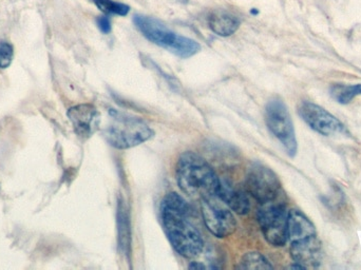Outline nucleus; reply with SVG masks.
Here are the masks:
<instances>
[{"mask_svg":"<svg viewBox=\"0 0 361 270\" xmlns=\"http://www.w3.org/2000/svg\"><path fill=\"white\" fill-rule=\"evenodd\" d=\"M330 93L335 101L347 105L361 95V85H334L331 87Z\"/></svg>","mask_w":361,"mask_h":270,"instance_id":"obj_16","label":"nucleus"},{"mask_svg":"<svg viewBox=\"0 0 361 270\" xmlns=\"http://www.w3.org/2000/svg\"><path fill=\"white\" fill-rule=\"evenodd\" d=\"M118 242L123 254H129L130 248V223H129L128 211L124 204L120 202L118 209Z\"/></svg>","mask_w":361,"mask_h":270,"instance_id":"obj_15","label":"nucleus"},{"mask_svg":"<svg viewBox=\"0 0 361 270\" xmlns=\"http://www.w3.org/2000/svg\"><path fill=\"white\" fill-rule=\"evenodd\" d=\"M95 6L105 13V14L120 15V16H126L129 13V8L127 4H121V2L114 1V0H92Z\"/></svg>","mask_w":361,"mask_h":270,"instance_id":"obj_18","label":"nucleus"},{"mask_svg":"<svg viewBox=\"0 0 361 270\" xmlns=\"http://www.w3.org/2000/svg\"><path fill=\"white\" fill-rule=\"evenodd\" d=\"M246 191L260 204L275 201L281 190L277 174L261 163H254L247 170Z\"/></svg>","mask_w":361,"mask_h":270,"instance_id":"obj_7","label":"nucleus"},{"mask_svg":"<svg viewBox=\"0 0 361 270\" xmlns=\"http://www.w3.org/2000/svg\"><path fill=\"white\" fill-rule=\"evenodd\" d=\"M288 211L282 203L261 204L257 212V220L260 225L264 239L273 246H284L288 241Z\"/></svg>","mask_w":361,"mask_h":270,"instance_id":"obj_5","label":"nucleus"},{"mask_svg":"<svg viewBox=\"0 0 361 270\" xmlns=\"http://www.w3.org/2000/svg\"><path fill=\"white\" fill-rule=\"evenodd\" d=\"M133 23L148 40L166 49L180 59H189L197 54L201 49L195 40L178 35L171 31L162 21L154 17L135 15Z\"/></svg>","mask_w":361,"mask_h":270,"instance_id":"obj_3","label":"nucleus"},{"mask_svg":"<svg viewBox=\"0 0 361 270\" xmlns=\"http://www.w3.org/2000/svg\"><path fill=\"white\" fill-rule=\"evenodd\" d=\"M265 122L271 133L283 145L290 157L297 153V140L294 124L286 104L279 99H274L265 108Z\"/></svg>","mask_w":361,"mask_h":270,"instance_id":"obj_6","label":"nucleus"},{"mask_svg":"<svg viewBox=\"0 0 361 270\" xmlns=\"http://www.w3.org/2000/svg\"><path fill=\"white\" fill-rule=\"evenodd\" d=\"M13 47L8 42H0V69H6L12 63Z\"/></svg>","mask_w":361,"mask_h":270,"instance_id":"obj_19","label":"nucleus"},{"mask_svg":"<svg viewBox=\"0 0 361 270\" xmlns=\"http://www.w3.org/2000/svg\"><path fill=\"white\" fill-rule=\"evenodd\" d=\"M298 112L301 118L320 135L329 136L347 133L345 125L338 118L311 102H302Z\"/></svg>","mask_w":361,"mask_h":270,"instance_id":"obj_9","label":"nucleus"},{"mask_svg":"<svg viewBox=\"0 0 361 270\" xmlns=\"http://www.w3.org/2000/svg\"><path fill=\"white\" fill-rule=\"evenodd\" d=\"M208 25L216 35L226 37L233 35L239 29L240 20L231 13L218 10L208 17Z\"/></svg>","mask_w":361,"mask_h":270,"instance_id":"obj_14","label":"nucleus"},{"mask_svg":"<svg viewBox=\"0 0 361 270\" xmlns=\"http://www.w3.org/2000/svg\"><path fill=\"white\" fill-rule=\"evenodd\" d=\"M104 135L110 146L124 150L147 142L154 133L140 118L111 109L109 111V124Z\"/></svg>","mask_w":361,"mask_h":270,"instance_id":"obj_4","label":"nucleus"},{"mask_svg":"<svg viewBox=\"0 0 361 270\" xmlns=\"http://www.w3.org/2000/svg\"><path fill=\"white\" fill-rule=\"evenodd\" d=\"M189 269H205V266H204V265H201V264H191V265H189Z\"/></svg>","mask_w":361,"mask_h":270,"instance_id":"obj_21","label":"nucleus"},{"mask_svg":"<svg viewBox=\"0 0 361 270\" xmlns=\"http://www.w3.org/2000/svg\"><path fill=\"white\" fill-rule=\"evenodd\" d=\"M201 212L206 228L214 237L226 238L237 229V220L228 207L216 197L202 200Z\"/></svg>","mask_w":361,"mask_h":270,"instance_id":"obj_8","label":"nucleus"},{"mask_svg":"<svg viewBox=\"0 0 361 270\" xmlns=\"http://www.w3.org/2000/svg\"><path fill=\"white\" fill-rule=\"evenodd\" d=\"M288 235L290 242L316 235L313 223L299 210L288 211Z\"/></svg>","mask_w":361,"mask_h":270,"instance_id":"obj_13","label":"nucleus"},{"mask_svg":"<svg viewBox=\"0 0 361 270\" xmlns=\"http://www.w3.org/2000/svg\"><path fill=\"white\" fill-rule=\"evenodd\" d=\"M290 257L305 269L316 267L322 259V243L316 235L290 242Z\"/></svg>","mask_w":361,"mask_h":270,"instance_id":"obj_11","label":"nucleus"},{"mask_svg":"<svg viewBox=\"0 0 361 270\" xmlns=\"http://www.w3.org/2000/svg\"><path fill=\"white\" fill-rule=\"evenodd\" d=\"M97 25H99V30H101L104 34H108L111 32V19H110V17L107 16V15L97 17Z\"/></svg>","mask_w":361,"mask_h":270,"instance_id":"obj_20","label":"nucleus"},{"mask_svg":"<svg viewBox=\"0 0 361 270\" xmlns=\"http://www.w3.org/2000/svg\"><path fill=\"white\" fill-rule=\"evenodd\" d=\"M68 118L73 125L76 135L82 138L90 137L99 129L101 122L97 108L89 104L70 108Z\"/></svg>","mask_w":361,"mask_h":270,"instance_id":"obj_10","label":"nucleus"},{"mask_svg":"<svg viewBox=\"0 0 361 270\" xmlns=\"http://www.w3.org/2000/svg\"><path fill=\"white\" fill-rule=\"evenodd\" d=\"M237 269L244 270L273 269V266L263 254H259V252H248L241 259Z\"/></svg>","mask_w":361,"mask_h":270,"instance_id":"obj_17","label":"nucleus"},{"mask_svg":"<svg viewBox=\"0 0 361 270\" xmlns=\"http://www.w3.org/2000/svg\"><path fill=\"white\" fill-rule=\"evenodd\" d=\"M176 178L183 193L199 201L216 197L221 182L212 166L191 151L180 155L176 166Z\"/></svg>","mask_w":361,"mask_h":270,"instance_id":"obj_2","label":"nucleus"},{"mask_svg":"<svg viewBox=\"0 0 361 270\" xmlns=\"http://www.w3.org/2000/svg\"><path fill=\"white\" fill-rule=\"evenodd\" d=\"M163 227L180 256L195 258L204 250L201 231L195 225L192 210L178 193H169L161 204Z\"/></svg>","mask_w":361,"mask_h":270,"instance_id":"obj_1","label":"nucleus"},{"mask_svg":"<svg viewBox=\"0 0 361 270\" xmlns=\"http://www.w3.org/2000/svg\"><path fill=\"white\" fill-rule=\"evenodd\" d=\"M216 197L235 214L244 216L250 212V200L246 197L245 193L233 188L228 183L221 180Z\"/></svg>","mask_w":361,"mask_h":270,"instance_id":"obj_12","label":"nucleus"}]
</instances>
